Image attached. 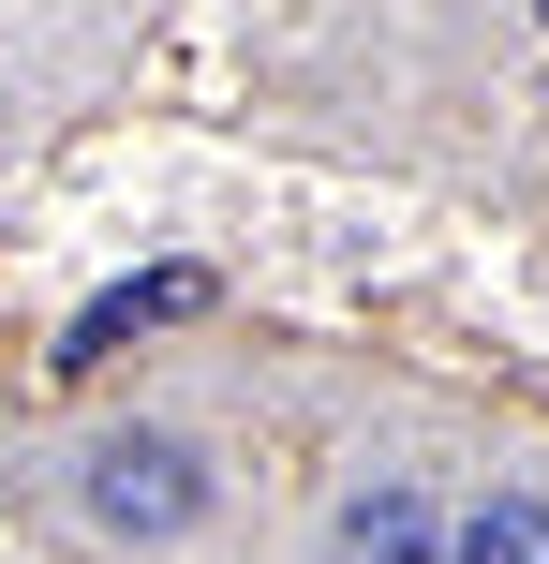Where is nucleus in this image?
<instances>
[{
    "label": "nucleus",
    "instance_id": "nucleus-2",
    "mask_svg": "<svg viewBox=\"0 0 549 564\" xmlns=\"http://www.w3.org/2000/svg\"><path fill=\"white\" fill-rule=\"evenodd\" d=\"M327 564H446V520H431V490H356L342 520H327Z\"/></svg>",
    "mask_w": 549,
    "mask_h": 564
},
{
    "label": "nucleus",
    "instance_id": "nucleus-1",
    "mask_svg": "<svg viewBox=\"0 0 549 564\" xmlns=\"http://www.w3.org/2000/svg\"><path fill=\"white\" fill-rule=\"evenodd\" d=\"M89 520L105 535H194L208 520V460L178 431H119V446H89Z\"/></svg>",
    "mask_w": 549,
    "mask_h": 564
},
{
    "label": "nucleus",
    "instance_id": "nucleus-3",
    "mask_svg": "<svg viewBox=\"0 0 549 564\" xmlns=\"http://www.w3.org/2000/svg\"><path fill=\"white\" fill-rule=\"evenodd\" d=\"M164 312H208V268H149V282H119L105 312H89L59 357H105V341H134V327H164Z\"/></svg>",
    "mask_w": 549,
    "mask_h": 564
},
{
    "label": "nucleus",
    "instance_id": "nucleus-4",
    "mask_svg": "<svg viewBox=\"0 0 549 564\" xmlns=\"http://www.w3.org/2000/svg\"><path fill=\"white\" fill-rule=\"evenodd\" d=\"M461 564H549V506L535 490H491V506L461 520Z\"/></svg>",
    "mask_w": 549,
    "mask_h": 564
}]
</instances>
